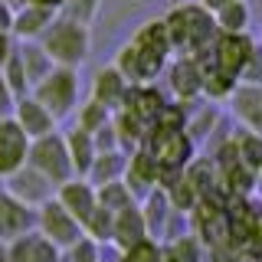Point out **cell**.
Here are the masks:
<instances>
[{
	"label": "cell",
	"instance_id": "5",
	"mask_svg": "<svg viewBox=\"0 0 262 262\" xmlns=\"http://www.w3.org/2000/svg\"><path fill=\"white\" fill-rule=\"evenodd\" d=\"M53 53H59L62 59H76L82 53V46H85V36H82L79 30H62L59 36H53Z\"/></svg>",
	"mask_w": 262,
	"mask_h": 262
},
{
	"label": "cell",
	"instance_id": "11",
	"mask_svg": "<svg viewBox=\"0 0 262 262\" xmlns=\"http://www.w3.org/2000/svg\"><path fill=\"white\" fill-rule=\"evenodd\" d=\"M30 262H56V243H30Z\"/></svg>",
	"mask_w": 262,
	"mask_h": 262
},
{
	"label": "cell",
	"instance_id": "8",
	"mask_svg": "<svg viewBox=\"0 0 262 262\" xmlns=\"http://www.w3.org/2000/svg\"><path fill=\"white\" fill-rule=\"evenodd\" d=\"M158 158L164 164H180L187 158V141L180 135H161V144H158Z\"/></svg>",
	"mask_w": 262,
	"mask_h": 262
},
{
	"label": "cell",
	"instance_id": "9",
	"mask_svg": "<svg viewBox=\"0 0 262 262\" xmlns=\"http://www.w3.org/2000/svg\"><path fill=\"white\" fill-rule=\"evenodd\" d=\"M138 49H141L144 56H151V59L164 56V49H167V36H164V30L161 27H147L141 36H138Z\"/></svg>",
	"mask_w": 262,
	"mask_h": 262
},
{
	"label": "cell",
	"instance_id": "14",
	"mask_svg": "<svg viewBox=\"0 0 262 262\" xmlns=\"http://www.w3.org/2000/svg\"><path fill=\"white\" fill-rule=\"evenodd\" d=\"M0 262H7V249H0Z\"/></svg>",
	"mask_w": 262,
	"mask_h": 262
},
{
	"label": "cell",
	"instance_id": "2",
	"mask_svg": "<svg viewBox=\"0 0 262 262\" xmlns=\"http://www.w3.org/2000/svg\"><path fill=\"white\" fill-rule=\"evenodd\" d=\"M23 158V135L13 125H0V174L13 170Z\"/></svg>",
	"mask_w": 262,
	"mask_h": 262
},
{
	"label": "cell",
	"instance_id": "7",
	"mask_svg": "<svg viewBox=\"0 0 262 262\" xmlns=\"http://www.w3.org/2000/svg\"><path fill=\"white\" fill-rule=\"evenodd\" d=\"M23 223H27V213L16 207V203H10V200H4V196H0V236L20 233Z\"/></svg>",
	"mask_w": 262,
	"mask_h": 262
},
{
	"label": "cell",
	"instance_id": "12",
	"mask_svg": "<svg viewBox=\"0 0 262 262\" xmlns=\"http://www.w3.org/2000/svg\"><path fill=\"white\" fill-rule=\"evenodd\" d=\"M98 92H102V98L115 95V92H118V76H112V72H105V76H102V89H98Z\"/></svg>",
	"mask_w": 262,
	"mask_h": 262
},
{
	"label": "cell",
	"instance_id": "16",
	"mask_svg": "<svg viewBox=\"0 0 262 262\" xmlns=\"http://www.w3.org/2000/svg\"><path fill=\"white\" fill-rule=\"evenodd\" d=\"M39 4H56V0H39Z\"/></svg>",
	"mask_w": 262,
	"mask_h": 262
},
{
	"label": "cell",
	"instance_id": "6",
	"mask_svg": "<svg viewBox=\"0 0 262 262\" xmlns=\"http://www.w3.org/2000/svg\"><path fill=\"white\" fill-rule=\"evenodd\" d=\"M220 56H223V66L226 69H239V66L249 59V43L239 36H229L220 43Z\"/></svg>",
	"mask_w": 262,
	"mask_h": 262
},
{
	"label": "cell",
	"instance_id": "4",
	"mask_svg": "<svg viewBox=\"0 0 262 262\" xmlns=\"http://www.w3.org/2000/svg\"><path fill=\"white\" fill-rule=\"evenodd\" d=\"M62 196H66V210L72 213L76 220H82V223H89L92 220V213H95V203H92V196H89V190L85 187H66L62 190Z\"/></svg>",
	"mask_w": 262,
	"mask_h": 262
},
{
	"label": "cell",
	"instance_id": "3",
	"mask_svg": "<svg viewBox=\"0 0 262 262\" xmlns=\"http://www.w3.org/2000/svg\"><path fill=\"white\" fill-rule=\"evenodd\" d=\"M112 236H115L121 246H125V249H131L135 243H141V239H144V223H141V216H138L135 210H121L118 216H115Z\"/></svg>",
	"mask_w": 262,
	"mask_h": 262
},
{
	"label": "cell",
	"instance_id": "1",
	"mask_svg": "<svg viewBox=\"0 0 262 262\" xmlns=\"http://www.w3.org/2000/svg\"><path fill=\"white\" fill-rule=\"evenodd\" d=\"M43 223H46V236H49L53 243H59V246H72V243L79 239L76 216H69V210L49 207L46 216H43Z\"/></svg>",
	"mask_w": 262,
	"mask_h": 262
},
{
	"label": "cell",
	"instance_id": "13",
	"mask_svg": "<svg viewBox=\"0 0 262 262\" xmlns=\"http://www.w3.org/2000/svg\"><path fill=\"white\" fill-rule=\"evenodd\" d=\"M4 53H7V39H4V33H0V59H4Z\"/></svg>",
	"mask_w": 262,
	"mask_h": 262
},
{
	"label": "cell",
	"instance_id": "10",
	"mask_svg": "<svg viewBox=\"0 0 262 262\" xmlns=\"http://www.w3.org/2000/svg\"><path fill=\"white\" fill-rule=\"evenodd\" d=\"M125 262H161V252H158V246H154V243L141 239V243H135V246L128 249Z\"/></svg>",
	"mask_w": 262,
	"mask_h": 262
},
{
	"label": "cell",
	"instance_id": "15",
	"mask_svg": "<svg viewBox=\"0 0 262 262\" xmlns=\"http://www.w3.org/2000/svg\"><path fill=\"white\" fill-rule=\"evenodd\" d=\"M210 4H213V7H220V4H226V0H210Z\"/></svg>",
	"mask_w": 262,
	"mask_h": 262
}]
</instances>
